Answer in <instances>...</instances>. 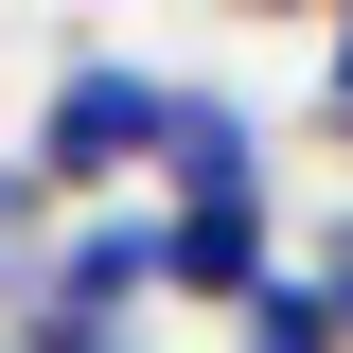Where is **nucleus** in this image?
I'll list each match as a JSON object with an SVG mask.
<instances>
[{
	"label": "nucleus",
	"instance_id": "3",
	"mask_svg": "<svg viewBox=\"0 0 353 353\" xmlns=\"http://www.w3.org/2000/svg\"><path fill=\"white\" fill-rule=\"evenodd\" d=\"M212 194H265V124L230 88H176L159 106V212H212Z\"/></svg>",
	"mask_w": 353,
	"mask_h": 353
},
{
	"label": "nucleus",
	"instance_id": "7",
	"mask_svg": "<svg viewBox=\"0 0 353 353\" xmlns=\"http://www.w3.org/2000/svg\"><path fill=\"white\" fill-rule=\"evenodd\" d=\"M318 106H336V141H353V18H336V53H318Z\"/></svg>",
	"mask_w": 353,
	"mask_h": 353
},
{
	"label": "nucleus",
	"instance_id": "5",
	"mask_svg": "<svg viewBox=\"0 0 353 353\" xmlns=\"http://www.w3.org/2000/svg\"><path fill=\"white\" fill-rule=\"evenodd\" d=\"M230 353H336V301H318L301 265H283V283H265V301L230 318Z\"/></svg>",
	"mask_w": 353,
	"mask_h": 353
},
{
	"label": "nucleus",
	"instance_id": "6",
	"mask_svg": "<svg viewBox=\"0 0 353 353\" xmlns=\"http://www.w3.org/2000/svg\"><path fill=\"white\" fill-rule=\"evenodd\" d=\"M301 283H318V301H336V353H353V230H336V248L301 265Z\"/></svg>",
	"mask_w": 353,
	"mask_h": 353
},
{
	"label": "nucleus",
	"instance_id": "1",
	"mask_svg": "<svg viewBox=\"0 0 353 353\" xmlns=\"http://www.w3.org/2000/svg\"><path fill=\"white\" fill-rule=\"evenodd\" d=\"M159 106H176V71H141V53H71L53 71V106H36V194L53 212H124V176H159Z\"/></svg>",
	"mask_w": 353,
	"mask_h": 353
},
{
	"label": "nucleus",
	"instance_id": "4",
	"mask_svg": "<svg viewBox=\"0 0 353 353\" xmlns=\"http://www.w3.org/2000/svg\"><path fill=\"white\" fill-rule=\"evenodd\" d=\"M53 230H71V212L36 194V159H0V318L36 301V265H53Z\"/></svg>",
	"mask_w": 353,
	"mask_h": 353
},
{
	"label": "nucleus",
	"instance_id": "8",
	"mask_svg": "<svg viewBox=\"0 0 353 353\" xmlns=\"http://www.w3.org/2000/svg\"><path fill=\"white\" fill-rule=\"evenodd\" d=\"M0 353H36V336H0Z\"/></svg>",
	"mask_w": 353,
	"mask_h": 353
},
{
	"label": "nucleus",
	"instance_id": "2",
	"mask_svg": "<svg viewBox=\"0 0 353 353\" xmlns=\"http://www.w3.org/2000/svg\"><path fill=\"white\" fill-rule=\"evenodd\" d=\"M283 265H265V194H212V212H159V301H212L248 318Z\"/></svg>",
	"mask_w": 353,
	"mask_h": 353
}]
</instances>
